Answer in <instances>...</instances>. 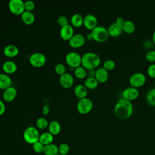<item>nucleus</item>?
Instances as JSON below:
<instances>
[{
    "mask_svg": "<svg viewBox=\"0 0 155 155\" xmlns=\"http://www.w3.org/2000/svg\"><path fill=\"white\" fill-rule=\"evenodd\" d=\"M133 110L132 102L122 97L116 103L114 107V113L117 117L125 119L132 115Z\"/></svg>",
    "mask_w": 155,
    "mask_h": 155,
    "instance_id": "f257e3e1",
    "label": "nucleus"
},
{
    "mask_svg": "<svg viewBox=\"0 0 155 155\" xmlns=\"http://www.w3.org/2000/svg\"><path fill=\"white\" fill-rule=\"evenodd\" d=\"M101 63L99 56L93 52H87L82 56L81 64L85 69H94Z\"/></svg>",
    "mask_w": 155,
    "mask_h": 155,
    "instance_id": "f03ea898",
    "label": "nucleus"
},
{
    "mask_svg": "<svg viewBox=\"0 0 155 155\" xmlns=\"http://www.w3.org/2000/svg\"><path fill=\"white\" fill-rule=\"evenodd\" d=\"M40 134L38 130L33 126H29L25 128L23 133L24 140L29 143L33 144L39 140Z\"/></svg>",
    "mask_w": 155,
    "mask_h": 155,
    "instance_id": "7ed1b4c3",
    "label": "nucleus"
},
{
    "mask_svg": "<svg viewBox=\"0 0 155 155\" xmlns=\"http://www.w3.org/2000/svg\"><path fill=\"white\" fill-rule=\"evenodd\" d=\"M91 34L93 39L99 42L105 41L109 36L107 28L102 25H97L91 30Z\"/></svg>",
    "mask_w": 155,
    "mask_h": 155,
    "instance_id": "20e7f679",
    "label": "nucleus"
},
{
    "mask_svg": "<svg viewBox=\"0 0 155 155\" xmlns=\"http://www.w3.org/2000/svg\"><path fill=\"white\" fill-rule=\"evenodd\" d=\"M82 56L76 51H70L65 56V61L71 68H76L80 66Z\"/></svg>",
    "mask_w": 155,
    "mask_h": 155,
    "instance_id": "39448f33",
    "label": "nucleus"
},
{
    "mask_svg": "<svg viewBox=\"0 0 155 155\" xmlns=\"http://www.w3.org/2000/svg\"><path fill=\"white\" fill-rule=\"evenodd\" d=\"M92 101L88 98L84 97L80 99L77 104V110L81 114H87L89 113L93 108Z\"/></svg>",
    "mask_w": 155,
    "mask_h": 155,
    "instance_id": "423d86ee",
    "label": "nucleus"
},
{
    "mask_svg": "<svg viewBox=\"0 0 155 155\" xmlns=\"http://www.w3.org/2000/svg\"><path fill=\"white\" fill-rule=\"evenodd\" d=\"M146 81L145 75L141 72H136L131 75L129 79V82L131 87H139L142 86Z\"/></svg>",
    "mask_w": 155,
    "mask_h": 155,
    "instance_id": "0eeeda50",
    "label": "nucleus"
},
{
    "mask_svg": "<svg viewBox=\"0 0 155 155\" xmlns=\"http://www.w3.org/2000/svg\"><path fill=\"white\" fill-rule=\"evenodd\" d=\"M10 12L15 15H21L24 11V2L22 0H10L8 2Z\"/></svg>",
    "mask_w": 155,
    "mask_h": 155,
    "instance_id": "6e6552de",
    "label": "nucleus"
},
{
    "mask_svg": "<svg viewBox=\"0 0 155 155\" xmlns=\"http://www.w3.org/2000/svg\"><path fill=\"white\" fill-rule=\"evenodd\" d=\"M29 62L33 66L39 67L45 64L46 62V57L42 53H33L30 55L29 58Z\"/></svg>",
    "mask_w": 155,
    "mask_h": 155,
    "instance_id": "1a4fd4ad",
    "label": "nucleus"
},
{
    "mask_svg": "<svg viewBox=\"0 0 155 155\" xmlns=\"http://www.w3.org/2000/svg\"><path fill=\"white\" fill-rule=\"evenodd\" d=\"M139 91L137 88L133 87L131 86L125 88L122 93L123 98L130 101L136 99L139 96Z\"/></svg>",
    "mask_w": 155,
    "mask_h": 155,
    "instance_id": "9d476101",
    "label": "nucleus"
},
{
    "mask_svg": "<svg viewBox=\"0 0 155 155\" xmlns=\"http://www.w3.org/2000/svg\"><path fill=\"white\" fill-rule=\"evenodd\" d=\"M68 41L69 44L71 47L78 48L82 46L85 44V39L83 35L80 33H76L74 34Z\"/></svg>",
    "mask_w": 155,
    "mask_h": 155,
    "instance_id": "9b49d317",
    "label": "nucleus"
},
{
    "mask_svg": "<svg viewBox=\"0 0 155 155\" xmlns=\"http://www.w3.org/2000/svg\"><path fill=\"white\" fill-rule=\"evenodd\" d=\"M83 24L87 28L93 30L97 25V19L93 14H87L84 18Z\"/></svg>",
    "mask_w": 155,
    "mask_h": 155,
    "instance_id": "f8f14e48",
    "label": "nucleus"
},
{
    "mask_svg": "<svg viewBox=\"0 0 155 155\" xmlns=\"http://www.w3.org/2000/svg\"><path fill=\"white\" fill-rule=\"evenodd\" d=\"M74 82V78L73 76L68 73H65L61 75L59 78V83L61 86L65 88H70Z\"/></svg>",
    "mask_w": 155,
    "mask_h": 155,
    "instance_id": "ddd939ff",
    "label": "nucleus"
},
{
    "mask_svg": "<svg viewBox=\"0 0 155 155\" xmlns=\"http://www.w3.org/2000/svg\"><path fill=\"white\" fill-rule=\"evenodd\" d=\"M107 30L109 35L113 37H116L122 34L123 31L122 25L114 22L108 26Z\"/></svg>",
    "mask_w": 155,
    "mask_h": 155,
    "instance_id": "4468645a",
    "label": "nucleus"
},
{
    "mask_svg": "<svg viewBox=\"0 0 155 155\" xmlns=\"http://www.w3.org/2000/svg\"><path fill=\"white\" fill-rule=\"evenodd\" d=\"M74 35V30L73 27L70 24H67L61 27L60 30V36L64 40H68Z\"/></svg>",
    "mask_w": 155,
    "mask_h": 155,
    "instance_id": "2eb2a0df",
    "label": "nucleus"
},
{
    "mask_svg": "<svg viewBox=\"0 0 155 155\" xmlns=\"http://www.w3.org/2000/svg\"><path fill=\"white\" fill-rule=\"evenodd\" d=\"M17 94V90L14 87H10L4 90L2 93V97L6 102H11L13 101Z\"/></svg>",
    "mask_w": 155,
    "mask_h": 155,
    "instance_id": "dca6fc26",
    "label": "nucleus"
},
{
    "mask_svg": "<svg viewBox=\"0 0 155 155\" xmlns=\"http://www.w3.org/2000/svg\"><path fill=\"white\" fill-rule=\"evenodd\" d=\"M108 71L104 67H99L96 70L95 78L99 82H105L108 78Z\"/></svg>",
    "mask_w": 155,
    "mask_h": 155,
    "instance_id": "f3484780",
    "label": "nucleus"
},
{
    "mask_svg": "<svg viewBox=\"0 0 155 155\" xmlns=\"http://www.w3.org/2000/svg\"><path fill=\"white\" fill-rule=\"evenodd\" d=\"M2 68L4 71L7 74H12L16 71L17 65L16 63L12 61H6L3 63Z\"/></svg>",
    "mask_w": 155,
    "mask_h": 155,
    "instance_id": "a211bd4d",
    "label": "nucleus"
},
{
    "mask_svg": "<svg viewBox=\"0 0 155 155\" xmlns=\"http://www.w3.org/2000/svg\"><path fill=\"white\" fill-rule=\"evenodd\" d=\"M12 79L6 73H0V88L1 89H6L12 85Z\"/></svg>",
    "mask_w": 155,
    "mask_h": 155,
    "instance_id": "6ab92c4d",
    "label": "nucleus"
},
{
    "mask_svg": "<svg viewBox=\"0 0 155 155\" xmlns=\"http://www.w3.org/2000/svg\"><path fill=\"white\" fill-rule=\"evenodd\" d=\"M3 52L7 57H14L19 53V49L16 45L10 44L4 47Z\"/></svg>",
    "mask_w": 155,
    "mask_h": 155,
    "instance_id": "aec40b11",
    "label": "nucleus"
},
{
    "mask_svg": "<svg viewBox=\"0 0 155 155\" xmlns=\"http://www.w3.org/2000/svg\"><path fill=\"white\" fill-rule=\"evenodd\" d=\"M74 92L75 95L79 99H82L86 97L88 91L87 87L82 84L77 85L74 89Z\"/></svg>",
    "mask_w": 155,
    "mask_h": 155,
    "instance_id": "412c9836",
    "label": "nucleus"
},
{
    "mask_svg": "<svg viewBox=\"0 0 155 155\" xmlns=\"http://www.w3.org/2000/svg\"><path fill=\"white\" fill-rule=\"evenodd\" d=\"M22 21L27 25H30L35 21V16L32 12L25 10L21 14Z\"/></svg>",
    "mask_w": 155,
    "mask_h": 155,
    "instance_id": "4be33fe9",
    "label": "nucleus"
},
{
    "mask_svg": "<svg viewBox=\"0 0 155 155\" xmlns=\"http://www.w3.org/2000/svg\"><path fill=\"white\" fill-rule=\"evenodd\" d=\"M39 141L44 146L52 143L53 141V135L50 132H44L40 134Z\"/></svg>",
    "mask_w": 155,
    "mask_h": 155,
    "instance_id": "5701e85b",
    "label": "nucleus"
},
{
    "mask_svg": "<svg viewBox=\"0 0 155 155\" xmlns=\"http://www.w3.org/2000/svg\"><path fill=\"white\" fill-rule=\"evenodd\" d=\"M43 153L45 155H57L59 154L58 147L53 143L45 145Z\"/></svg>",
    "mask_w": 155,
    "mask_h": 155,
    "instance_id": "b1692460",
    "label": "nucleus"
},
{
    "mask_svg": "<svg viewBox=\"0 0 155 155\" xmlns=\"http://www.w3.org/2000/svg\"><path fill=\"white\" fill-rule=\"evenodd\" d=\"M48 127L49 132L53 135H57L61 132V124L57 120H52L49 123Z\"/></svg>",
    "mask_w": 155,
    "mask_h": 155,
    "instance_id": "393cba45",
    "label": "nucleus"
},
{
    "mask_svg": "<svg viewBox=\"0 0 155 155\" xmlns=\"http://www.w3.org/2000/svg\"><path fill=\"white\" fill-rule=\"evenodd\" d=\"M71 24L76 27H80L83 24L84 18L81 14L75 13L73 14L71 17Z\"/></svg>",
    "mask_w": 155,
    "mask_h": 155,
    "instance_id": "a878e982",
    "label": "nucleus"
},
{
    "mask_svg": "<svg viewBox=\"0 0 155 155\" xmlns=\"http://www.w3.org/2000/svg\"><path fill=\"white\" fill-rule=\"evenodd\" d=\"M122 29L127 33H132L135 30V24L131 20H125L122 24Z\"/></svg>",
    "mask_w": 155,
    "mask_h": 155,
    "instance_id": "bb28decb",
    "label": "nucleus"
},
{
    "mask_svg": "<svg viewBox=\"0 0 155 155\" xmlns=\"http://www.w3.org/2000/svg\"><path fill=\"white\" fill-rule=\"evenodd\" d=\"M145 98L148 104L151 105H155V88H150L146 94Z\"/></svg>",
    "mask_w": 155,
    "mask_h": 155,
    "instance_id": "cd10ccee",
    "label": "nucleus"
},
{
    "mask_svg": "<svg viewBox=\"0 0 155 155\" xmlns=\"http://www.w3.org/2000/svg\"><path fill=\"white\" fill-rule=\"evenodd\" d=\"M98 83L99 82L96 79V78H87L85 80L84 85L87 87V88L94 89L97 87Z\"/></svg>",
    "mask_w": 155,
    "mask_h": 155,
    "instance_id": "c85d7f7f",
    "label": "nucleus"
},
{
    "mask_svg": "<svg viewBox=\"0 0 155 155\" xmlns=\"http://www.w3.org/2000/svg\"><path fill=\"white\" fill-rule=\"evenodd\" d=\"M74 73L75 76L79 79H83L87 76V70L82 66H79L74 68Z\"/></svg>",
    "mask_w": 155,
    "mask_h": 155,
    "instance_id": "c756f323",
    "label": "nucleus"
},
{
    "mask_svg": "<svg viewBox=\"0 0 155 155\" xmlns=\"http://www.w3.org/2000/svg\"><path fill=\"white\" fill-rule=\"evenodd\" d=\"M36 124L38 128L41 130H44L48 126L49 124L48 122V120L45 117H41L37 119L36 121Z\"/></svg>",
    "mask_w": 155,
    "mask_h": 155,
    "instance_id": "7c9ffc66",
    "label": "nucleus"
},
{
    "mask_svg": "<svg viewBox=\"0 0 155 155\" xmlns=\"http://www.w3.org/2000/svg\"><path fill=\"white\" fill-rule=\"evenodd\" d=\"M59 154L61 155H67L70 151V147L66 143H62L58 147Z\"/></svg>",
    "mask_w": 155,
    "mask_h": 155,
    "instance_id": "2f4dec72",
    "label": "nucleus"
},
{
    "mask_svg": "<svg viewBox=\"0 0 155 155\" xmlns=\"http://www.w3.org/2000/svg\"><path fill=\"white\" fill-rule=\"evenodd\" d=\"M32 147H33V151L36 153H43L44 151V145L39 140L35 142V143H33L32 145Z\"/></svg>",
    "mask_w": 155,
    "mask_h": 155,
    "instance_id": "473e14b6",
    "label": "nucleus"
},
{
    "mask_svg": "<svg viewBox=\"0 0 155 155\" xmlns=\"http://www.w3.org/2000/svg\"><path fill=\"white\" fill-rule=\"evenodd\" d=\"M116 66L115 62L112 59H107L103 64V67L107 70H113Z\"/></svg>",
    "mask_w": 155,
    "mask_h": 155,
    "instance_id": "72a5a7b5",
    "label": "nucleus"
},
{
    "mask_svg": "<svg viewBox=\"0 0 155 155\" xmlns=\"http://www.w3.org/2000/svg\"><path fill=\"white\" fill-rule=\"evenodd\" d=\"M55 71L60 75H62L65 73V67L62 63L57 64L54 67Z\"/></svg>",
    "mask_w": 155,
    "mask_h": 155,
    "instance_id": "f704fd0d",
    "label": "nucleus"
},
{
    "mask_svg": "<svg viewBox=\"0 0 155 155\" xmlns=\"http://www.w3.org/2000/svg\"><path fill=\"white\" fill-rule=\"evenodd\" d=\"M145 59L149 62L155 61V50H150L145 54Z\"/></svg>",
    "mask_w": 155,
    "mask_h": 155,
    "instance_id": "c9c22d12",
    "label": "nucleus"
},
{
    "mask_svg": "<svg viewBox=\"0 0 155 155\" xmlns=\"http://www.w3.org/2000/svg\"><path fill=\"white\" fill-rule=\"evenodd\" d=\"M35 7V4L34 2L31 0H27L24 2V8L26 11L31 12Z\"/></svg>",
    "mask_w": 155,
    "mask_h": 155,
    "instance_id": "e433bc0d",
    "label": "nucleus"
},
{
    "mask_svg": "<svg viewBox=\"0 0 155 155\" xmlns=\"http://www.w3.org/2000/svg\"><path fill=\"white\" fill-rule=\"evenodd\" d=\"M58 23L61 27L68 24V20L67 17L64 15H61L59 16V18H58Z\"/></svg>",
    "mask_w": 155,
    "mask_h": 155,
    "instance_id": "4c0bfd02",
    "label": "nucleus"
},
{
    "mask_svg": "<svg viewBox=\"0 0 155 155\" xmlns=\"http://www.w3.org/2000/svg\"><path fill=\"white\" fill-rule=\"evenodd\" d=\"M147 73L151 78H155V64H151L148 67Z\"/></svg>",
    "mask_w": 155,
    "mask_h": 155,
    "instance_id": "58836bf2",
    "label": "nucleus"
},
{
    "mask_svg": "<svg viewBox=\"0 0 155 155\" xmlns=\"http://www.w3.org/2000/svg\"><path fill=\"white\" fill-rule=\"evenodd\" d=\"M96 70L94 69H89L87 71V75L88 78H95Z\"/></svg>",
    "mask_w": 155,
    "mask_h": 155,
    "instance_id": "ea45409f",
    "label": "nucleus"
},
{
    "mask_svg": "<svg viewBox=\"0 0 155 155\" xmlns=\"http://www.w3.org/2000/svg\"><path fill=\"white\" fill-rule=\"evenodd\" d=\"M49 111H50V107L47 104H45L42 108V113L44 115H47L48 114Z\"/></svg>",
    "mask_w": 155,
    "mask_h": 155,
    "instance_id": "a19ab883",
    "label": "nucleus"
},
{
    "mask_svg": "<svg viewBox=\"0 0 155 155\" xmlns=\"http://www.w3.org/2000/svg\"><path fill=\"white\" fill-rule=\"evenodd\" d=\"M5 104L4 102H2V101L0 99V115L2 114L5 112Z\"/></svg>",
    "mask_w": 155,
    "mask_h": 155,
    "instance_id": "79ce46f5",
    "label": "nucleus"
},
{
    "mask_svg": "<svg viewBox=\"0 0 155 155\" xmlns=\"http://www.w3.org/2000/svg\"><path fill=\"white\" fill-rule=\"evenodd\" d=\"M124 21H125V20L124 19V18H123L122 17L119 16V17H117V18L116 19V21H115V22H117V24H120V25H122V24H123V23L124 22Z\"/></svg>",
    "mask_w": 155,
    "mask_h": 155,
    "instance_id": "37998d69",
    "label": "nucleus"
},
{
    "mask_svg": "<svg viewBox=\"0 0 155 155\" xmlns=\"http://www.w3.org/2000/svg\"><path fill=\"white\" fill-rule=\"evenodd\" d=\"M152 40H153V43L155 44V30L154 31V32L152 35Z\"/></svg>",
    "mask_w": 155,
    "mask_h": 155,
    "instance_id": "c03bdc74",
    "label": "nucleus"
},
{
    "mask_svg": "<svg viewBox=\"0 0 155 155\" xmlns=\"http://www.w3.org/2000/svg\"><path fill=\"white\" fill-rule=\"evenodd\" d=\"M87 38L88 39H93L91 33H88V34L87 35Z\"/></svg>",
    "mask_w": 155,
    "mask_h": 155,
    "instance_id": "a18cd8bd",
    "label": "nucleus"
},
{
    "mask_svg": "<svg viewBox=\"0 0 155 155\" xmlns=\"http://www.w3.org/2000/svg\"><path fill=\"white\" fill-rule=\"evenodd\" d=\"M154 88H155V81H154Z\"/></svg>",
    "mask_w": 155,
    "mask_h": 155,
    "instance_id": "49530a36",
    "label": "nucleus"
},
{
    "mask_svg": "<svg viewBox=\"0 0 155 155\" xmlns=\"http://www.w3.org/2000/svg\"><path fill=\"white\" fill-rule=\"evenodd\" d=\"M57 155H61V154H57Z\"/></svg>",
    "mask_w": 155,
    "mask_h": 155,
    "instance_id": "de8ad7c7",
    "label": "nucleus"
},
{
    "mask_svg": "<svg viewBox=\"0 0 155 155\" xmlns=\"http://www.w3.org/2000/svg\"><path fill=\"white\" fill-rule=\"evenodd\" d=\"M3 155H5V154H3Z\"/></svg>",
    "mask_w": 155,
    "mask_h": 155,
    "instance_id": "09e8293b",
    "label": "nucleus"
}]
</instances>
